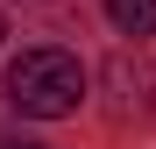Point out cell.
<instances>
[{
	"label": "cell",
	"mask_w": 156,
	"mask_h": 149,
	"mask_svg": "<svg viewBox=\"0 0 156 149\" xmlns=\"http://www.w3.org/2000/svg\"><path fill=\"white\" fill-rule=\"evenodd\" d=\"M7 149H43V142H7Z\"/></svg>",
	"instance_id": "3"
},
{
	"label": "cell",
	"mask_w": 156,
	"mask_h": 149,
	"mask_svg": "<svg viewBox=\"0 0 156 149\" xmlns=\"http://www.w3.org/2000/svg\"><path fill=\"white\" fill-rule=\"evenodd\" d=\"M107 21L121 36H156V0H107Z\"/></svg>",
	"instance_id": "2"
},
{
	"label": "cell",
	"mask_w": 156,
	"mask_h": 149,
	"mask_svg": "<svg viewBox=\"0 0 156 149\" xmlns=\"http://www.w3.org/2000/svg\"><path fill=\"white\" fill-rule=\"evenodd\" d=\"M0 36H7V29H0Z\"/></svg>",
	"instance_id": "4"
},
{
	"label": "cell",
	"mask_w": 156,
	"mask_h": 149,
	"mask_svg": "<svg viewBox=\"0 0 156 149\" xmlns=\"http://www.w3.org/2000/svg\"><path fill=\"white\" fill-rule=\"evenodd\" d=\"M14 114L29 121H64L78 114V99H85V64L71 57V50H21L7 64V78H0Z\"/></svg>",
	"instance_id": "1"
}]
</instances>
